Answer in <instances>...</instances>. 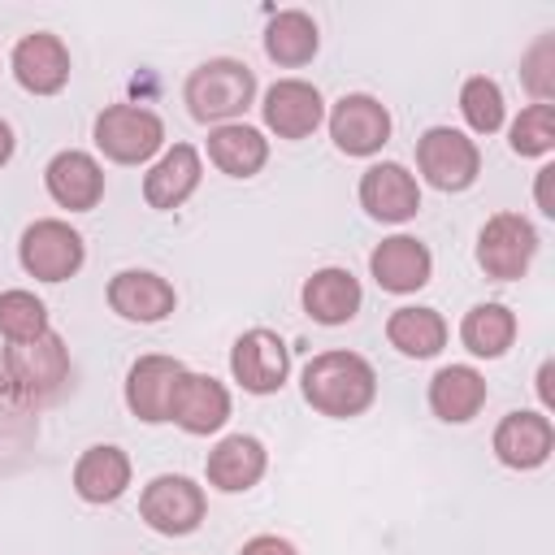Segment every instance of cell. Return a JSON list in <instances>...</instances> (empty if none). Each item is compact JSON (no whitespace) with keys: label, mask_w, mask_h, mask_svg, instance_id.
<instances>
[{"label":"cell","mask_w":555,"mask_h":555,"mask_svg":"<svg viewBox=\"0 0 555 555\" xmlns=\"http://www.w3.org/2000/svg\"><path fill=\"white\" fill-rule=\"evenodd\" d=\"M360 208L382 225H403L421 208V182L399 160H377L360 173Z\"/></svg>","instance_id":"11"},{"label":"cell","mask_w":555,"mask_h":555,"mask_svg":"<svg viewBox=\"0 0 555 555\" xmlns=\"http://www.w3.org/2000/svg\"><path fill=\"white\" fill-rule=\"evenodd\" d=\"M130 477H134L130 455L113 442H95L74 460V494L82 503H95V507L117 503L130 490Z\"/></svg>","instance_id":"23"},{"label":"cell","mask_w":555,"mask_h":555,"mask_svg":"<svg viewBox=\"0 0 555 555\" xmlns=\"http://www.w3.org/2000/svg\"><path fill=\"white\" fill-rule=\"evenodd\" d=\"M299 390L304 403L330 421H351L364 416L377 399V369L360 356V351H321L304 364L299 373Z\"/></svg>","instance_id":"1"},{"label":"cell","mask_w":555,"mask_h":555,"mask_svg":"<svg viewBox=\"0 0 555 555\" xmlns=\"http://www.w3.org/2000/svg\"><path fill=\"white\" fill-rule=\"evenodd\" d=\"M13 147H17V139H13V126L0 117V169L13 160Z\"/></svg>","instance_id":"36"},{"label":"cell","mask_w":555,"mask_h":555,"mask_svg":"<svg viewBox=\"0 0 555 555\" xmlns=\"http://www.w3.org/2000/svg\"><path fill=\"white\" fill-rule=\"evenodd\" d=\"M551 373H555V364L542 360V369H538V399H542V412H551V403H555V395H551Z\"/></svg>","instance_id":"35"},{"label":"cell","mask_w":555,"mask_h":555,"mask_svg":"<svg viewBox=\"0 0 555 555\" xmlns=\"http://www.w3.org/2000/svg\"><path fill=\"white\" fill-rule=\"evenodd\" d=\"M507 147L516 156H551L555 152V104H529L507 130Z\"/></svg>","instance_id":"31"},{"label":"cell","mask_w":555,"mask_h":555,"mask_svg":"<svg viewBox=\"0 0 555 555\" xmlns=\"http://www.w3.org/2000/svg\"><path fill=\"white\" fill-rule=\"evenodd\" d=\"M4 373H9V382H13V390L22 399L48 403L69 382V347H65V338L56 330H43L30 343H9Z\"/></svg>","instance_id":"5"},{"label":"cell","mask_w":555,"mask_h":555,"mask_svg":"<svg viewBox=\"0 0 555 555\" xmlns=\"http://www.w3.org/2000/svg\"><path fill=\"white\" fill-rule=\"evenodd\" d=\"M238 555H299V551H295V542H286L278 533H256V538L243 542Z\"/></svg>","instance_id":"33"},{"label":"cell","mask_w":555,"mask_h":555,"mask_svg":"<svg viewBox=\"0 0 555 555\" xmlns=\"http://www.w3.org/2000/svg\"><path fill=\"white\" fill-rule=\"evenodd\" d=\"M447 317L438 308H425V304H408V308H395L386 317V343L408 356V360H429L447 347Z\"/></svg>","instance_id":"26"},{"label":"cell","mask_w":555,"mask_h":555,"mask_svg":"<svg viewBox=\"0 0 555 555\" xmlns=\"http://www.w3.org/2000/svg\"><path fill=\"white\" fill-rule=\"evenodd\" d=\"M208 160L225 178H256L269 160V139H264V130H256L247 121L212 126L208 130Z\"/></svg>","instance_id":"25"},{"label":"cell","mask_w":555,"mask_h":555,"mask_svg":"<svg viewBox=\"0 0 555 555\" xmlns=\"http://www.w3.org/2000/svg\"><path fill=\"white\" fill-rule=\"evenodd\" d=\"M299 304L317 325H347V321H356V312L364 304V291H360V278L351 269L325 264L312 278H304Z\"/></svg>","instance_id":"22"},{"label":"cell","mask_w":555,"mask_h":555,"mask_svg":"<svg viewBox=\"0 0 555 555\" xmlns=\"http://www.w3.org/2000/svg\"><path fill=\"white\" fill-rule=\"evenodd\" d=\"M186 373V364L178 356H160V351H147L130 364L126 373V408L130 416H139L143 425H160L169 421V395H173V382Z\"/></svg>","instance_id":"19"},{"label":"cell","mask_w":555,"mask_h":555,"mask_svg":"<svg viewBox=\"0 0 555 555\" xmlns=\"http://www.w3.org/2000/svg\"><path fill=\"white\" fill-rule=\"evenodd\" d=\"M43 186L56 208L91 212L104 199V165L82 147H65L43 165Z\"/></svg>","instance_id":"17"},{"label":"cell","mask_w":555,"mask_h":555,"mask_svg":"<svg viewBox=\"0 0 555 555\" xmlns=\"http://www.w3.org/2000/svg\"><path fill=\"white\" fill-rule=\"evenodd\" d=\"M538 230L529 217L503 208L494 217H486V225L477 230V269L490 282H520L538 256Z\"/></svg>","instance_id":"4"},{"label":"cell","mask_w":555,"mask_h":555,"mask_svg":"<svg viewBox=\"0 0 555 555\" xmlns=\"http://www.w3.org/2000/svg\"><path fill=\"white\" fill-rule=\"evenodd\" d=\"M551 178H555V165H542V169H538V182H533V199H538V212H542V217H555Z\"/></svg>","instance_id":"34"},{"label":"cell","mask_w":555,"mask_h":555,"mask_svg":"<svg viewBox=\"0 0 555 555\" xmlns=\"http://www.w3.org/2000/svg\"><path fill=\"white\" fill-rule=\"evenodd\" d=\"M264 468H269V451L256 434H225L204 460V477L221 494H247L264 477Z\"/></svg>","instance_id":"21"},{"label":"cell","mask_w":555,"mask_h":555,"mask_svg":"<svg viewBox=\"0 0 555 555\" xmlns=\"http://www.w3.org/2000/svg\"><path fill=\"white\" fill-rule=\"evenodd\" d=\"M460 343L477 360H499L516 343V312L507 304H473L460 321Z\"/></svg>","instance_id":"28"},{"label":"cell","mask_w":555,"mask_h":555,"mask_svg":"<svg viewBox=\"0 0 555 555\" xmlns=\"http://www.w3.org/2000/svg\"><path fill=\"white\" fill-rule=\"evenodd\" d=\"M139 516L152 533H165V538H186L204 525L208 516V494L199 481L182 477V473H160L143 486L139 494Z\"/></svg>","instance_id":"7"},{"label":"cell","mask_w":555,"mask_h":555,"mask_svg":"<svg viewBox=\"0 0 555 555\" xmlns=\"http://www.w3.org/2000/svg\"><path fill=\"white\" fill-rule=\"evenodd\" d=\"M182 100H186V113L199 126L238 121L256 104V74L238 56H212V61H204L186 74Z\"/></svg>","instance_id":"2"},{"label":"cell","mask_w":555,"mask_h":555,"mask_svg":"<svg viewBox=\"0 0 555 555\" xmlns=\"http://www.w3.org/2000/svg\"><path fill=\"white\" fill-rule=\"evenodd\" d=\"M416 173L434 191H468L481 173V147L455 126H429L416 139Z\"/></svg>","instance_id":"8"},{"label":"cell","mask_w":555,"mask_h":555,"mask_svg":"<svg viewBox=\"0 0 555 555\" xmlns=\"http://www.w3.org/2000/svg\"><path fill=\"white\" fill-rule=\"evenodd\" d=\"M321 48V30L317 22L304 13V9H278L264 26V56L273 65H286V69H299L317 56Z\"/></svg>","instance_id":"27"},{"label":"cell","mask_w":555,"mask_h":555,"mask_svg":"<svg viewBox=\"0 0 555 555\" xmlns=\"http://www.w3.org/2000/svg\"><path fill=\"white\" fill-rule=\"evenodd\" d=\"M9 69H13V78H17L22 91H30V95H56V91H65L74 61H69V48H65L61 35L30 30V35H22L13 43Z\"/></svg>","instance_id":"12"},{"label":"cell","mask_w":555,"mask_h":555,"mask_svg":"<svg viewBox=\"0 0 555 555\" xmlns=\"http://www.w3.org/2000/svg\"><path fill=\"white\" fill-rule=\"evenodd\" d=\"M520 82L529 87L533 104H551L555 100V35H542L520 56Z\"/></svg>","instance_id":"32"},{"label":"cell","mask_w":555,"mask_h":555,"mask_svg":"<svg viewBox=\"0 0 555 555\" xmlns=\"http://www.w3.org/2000/svg\"><path fill=\"white\" fill-rule=\"evenodd\" d=\"M460 113L468 121L473 134H494L503 130V117H507V100H503V87L486 74H473L464 78L460 87Z\"/></svg>","instance_id":"29"},{"label":"cell","mask_w":555,"mask_h":555,"mask_svg":"<svg viewBox=\"0 0 555 555\" xmlns=\"http://www.w3.org/2000/svg\"><path fill=\"white\" fill-rule=\"evenodd\" d=\"M104 295H108V308L121 321H134V325H156V321H165L178 308L173 282L152 273V269H121V273H113Z\"/></svg>","instance_id":"16"},{"label":"cell","mask_w":555,"mask_h":555,"mask_svg":"<svg viewBox=\"0 0 555 555\" xmlns=\"http://www.w3.org/2000/svg\"><path fill=\"white\" fill-rule=\"evenodd\" d=\"M325 126H330V139L343 156H377L386 143H390V108L369 95V91H347L334 100V108L325 113Z\"/></svg>","instance_id":"9"},{"label":"cell","mask_w":555,"mask_h":555,"mask_svg":"<svg viewBox=\"0 0 555 555\" xmlns=\"http://www.w3.org/2000/svg\"><path fill=\"white\" fill-rule=\"evenodd\" d=\"M260 117H264V130L269 134L295 143V139H308L325 121V100L304 78H278L260 95Z\"/></svg>","instance_id":"13"},{"label":"cell","mask_w":555,"mask_h":555,"mask_svg":"<svg viewBox=\"0 0 555 555\" xmlns=\"http://www.w3.org/2000/svg\"><path fill=\"white\" fill-rule=\"evenodd\" d=\"M199 178H204L199 152L191 143H173V147H165L147 165V173H143V199L156 212H173V208H182L199 191Z\"/></svg>","instance_id":"20"},{"label":"cell","mask_w":555,"mask_h":555,"mask_svg":"<svg viewBox=\"0 0 555 555\" xmlns=\"http://www.w3.org/2000/svg\"><path fill=\"white\" fill-rule=\"evenodd\" d=\"M425 399H429V412H434L438 421H447V425H468V421L486 408L490 386H486V377H481L473 364H442V369L429 377Z\"/></svg>","instance_id":"24"},{"label":"cell","mask_w":555,"mask_h":555,"mask_svg":"<svg viewBox=\"0 0 555 555\" xmlns=\"http://www.w3.org/2000/svg\"><path fill=\"white\" fill-rule=\"evenodd\" d=\"M490 451L503 468H516V473H529V468H542L555 451V425L546 412H533V408H516L507 412L499 425H494V438H490Z\"/></svg>","instance_id":"14"},{"label":"cell","mask_w":555,"mask_h":555,"mask_svg":"<svg viewBox=\"0 0 555 555\" xmlns=\"http://www.w3.org/2000/svg\"><path fill=\"white\" fill-rule=\"evenodd\" d=\"M230 377L247 390V395H278L291 377V347L282 334L256 325L243 330L230 347Z\"/></svg>","instance_id":"10"},{"label":"cell","mask_w":555,"mask_h":555,"mask_svg":"<svg viewBox=\"0 0 555 555\" xmlns=\"http://www.w3.org/2000/svg\"><path fill=\"white\" fill-rule=\"evenodd\" d=\"M48 330V304L35 291H0V334L9 343H30Z\"/></svg>","instance_id":"30"},{"label":"cell","mask_w":555,"mask_h":555,"mask_svg":"<svg viewBox=\"0 0 555 555\" xmlns=\"http://www.w3.org/2000/svg\"><path fill=\"white\" fill-rule=\"evenodd\" d=\"M17 260L35 282H69L82 260H87V243L82 234L61 221V217H39L22 230L17 238Z\"/></svg>","instance_id":"6"},{"label":"cell","mask_w":555,"mask_h":555,"mask_svg":"<svg viewBox=\"0 0 555 555\" xmlns=\"http://www.w3.org/2000/svg\"><path fill=\"white\" fill-rule=\"evenodd\" d=\"M91 139L113 165H147L156 152H165V121L143 104H108L95 117Z\"/></svg>","instance_id":"3"},{"label":"cell","mask_w":555,"mask_h":555,"mask_svg":"<svg viewBox=\"0 0 555 555\" xmlns=\"http://www.w3.org/2000/svg\"><path fill=\"white\" fill-rule=\"evenodd\" d=\"M369 273L390 295H416L434 278V256L416 234H390L369 251Z\"/></svg>","instance_id":"18"},{"label":"cell","mask_w":555,"mask_h":555,"mask_svg":"<svg viewBox=\"0 0 555 555\" xmlns=\"http://www.w3.org/2000/svg\"><path fill=\"white\" fill-rule=\"evenodd\" d=\"M169 421L191 434V438H208L217 434L225 421H230V390L208 377V373H182L173 382V395H169Z\"/></svg>","instance_id":"15"}]
</instances>
